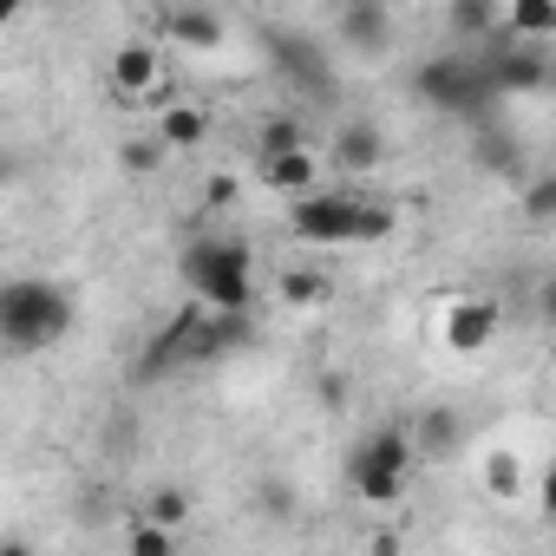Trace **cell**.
I'll return each mask as SVG.
<instances>
[{
    "label": "cell",
    "mask_w": 556,
    "mask_h": 556,
    "mask_svg": "<svg viewBox=\"0 0 556 556\" xmlns=\"http://www.w3.org/2000/svg\"><path fill=\"white\" fill-rule=\"evenodd\" d=\"M125 556H177V530H164L151 517H131L125 523Z\"/></svg>",
    "instance_id": "cell-24"
},
{
    "label": "cell",
    "mask_w": 556,
    "mask_h": 556,
    "mask_svg": "<svg viewBox=\"0 0 556 556\" xmlns=\"http://www.w3.org/2000/svg\"><path fill=\"white\" fill-rule=\"evenodd\" d=\"M413 99L432 105V112H445V118L484 125L491 105H497V86H491L484 53L471 47V53H432V60H419V66H413Z\"/></svg>",
    "instance_id": "cell-4"
},
{
    "label": "cell",
    "mask_w": 556,
    "mask_h": 556,
    "mask_svg": "<svg viewBox=\"0 0 556 556\" xmlns=\"http://www.w3.org/2000/svg\"><path fill=\"white\" fill-rule=\"evenodd\" d=\"M517 216L530 229H549L556 223V170H536V177L517 184Z\"/></svg>",
    "instance_id": "cell-17"
},
{
    "label": "cell",
    "mask_w": 556,
    "mask_h": 556,
    "mask_svg": "<svg viewBox=\"0 0 556 556\" xmlns=\"http://www.w3.org/2000/svg\"><path fill=\"white\" fill-rule=\"evenodd\" d=\"M0 556H34V543L27 536H8V543H0Z\"/></svg>",
    "instance_id": "cell-31"
},
{
    "label": "cell",
    "mask_w": 556,
    "mask_h": 556,
    "mask_svg": "<svg viewBox=\"0 0 556 556\" xmlns=\"http://www.w3.org/2000/svg\"><path fill=\"white\" fill-rule=\"evenodd\" d=\"M157 40L177 53H216L229 40V21L216 8H164L157 14Z\"/></svg>",
    "instance_id": "cell-8"
},
{
    "label": "cell",
    "mask_w": 556,
    "mask_h": 556,
    "mask_svg": "<svg viewBox=\"0 0 556 556\" xmlns=\"http://www.w3.org/2000/svg\"><path fill=\"white\" fill-rule=\"evenodd\" d=\"M184 289L210 315H249L255 302V249L242 236H197L184 242Z\"/></svg>",
    "instance_id": "cell-3"
},
{
    "label": "cell",
    "mask_w": 556,
    "mask_h": 556,
    "mask_svg": "<svg viewBox=\"0 0 556 556\" xmlns=\"http://www.w3.org/2000/svg\"><path fill=\"white\" fill-rule=\"evenodd\" d=\"M289 151H308V138H302V125L289 112H275V118L255 125V164L262 157H289Z\"/></svg>",
    "instance_id": "cell-21"
},
{
    "label": "cell",
    "mask_w": 556,
    "mask_h": 556,
    "mask_svg": "<svg viewBox=\"0 0 556 556\" xmlns=\"http://www.w3.org/2000/svg\"><path fill=\"white\" fill-rule=\"evenodd\" d=\"M393 229H400V210H393V203L361 197V229H354V242H387Z\"/></svg>",
    "instance_id": "cell-27"
},
{
    "label": "cell",
    "mask_w": 556,
    "mask_h": 556,
    "mask_svg": "<svg viewBox=\"0 0 556 556\" xmlns=\"http://www.w3.org/2000/svg\"><path fill=\"white\" fill-rule=\"evenodd\" d=\"M144 517H151V523H164V530H184V523H190V491L157 484V491H151V504H144Z\"/></svg>",
    "instance_id": "cell-25"
},
{
    "label": "cell",
    "mask_w": 556,
    "mask_h": 556,
    "mask_svg": "<svg viewBox=\"0 0 556 556\" xmlns=\"http://www.w3.org/2000/svg\"><path fill=\"white\" fill-rule=\"evenodd\" d=\"M406 432H413L419 465H432V458H452V452H458V413H452V406H426Z\"/></svg>",
    "instance_id": "cell-15"
},
{
    "label": "cell",
    "mask_w": 556,
    "mask_h": 556,
    "mask_svg": "<svg viewBox=\"0 0 556 556\" xmlns=\"http://www.w3.org/2000/svg\"><path fill=\"white\" fill-rule=\"evenodd\" d=\"M478 53H484V66H491L497 99H510V92H543V86H549V60H543L536 47H478Z\"/></svg>",
    "instance_id": "cell-10"
},
{
    "label": "cell",
    "mask_w": 556,
    "mask_h": 556,
    "mask_svg": "<svg viewBox=\"0 0 556 556\" xmlns=\"http://www.w3.org/2000/svg\"><path fill=\"white\" fill-rule=\"evenodd\" d=\"M536 321L556 334V275H549V282H536Z\"/></svg>",
    "instance_id": "cell-29"
},
{
    "label": "cell",
    "mask_w": 556,
    "mask_h": 556,
    "mask_svg": "<svg viewBox=\"0 0 556 556\" xmlns=\"http://www.w3.org/2000/svg\"><path fill=\"white\" fill-rule=\"evenodd\" d=\"M471 157L484 164V170H517V157H523V144L504 131V125H471Z\"/></svg>",
    "instance_id": "cell-16"
},
{
    "label": "cell",
    "mask_w": 556,
    "mask_h": 556,
    "mask_svg": "<svg viewBox=\"0 0 556 556\" xmlns=\"http://www.w3.org/2000/svg\"><path fill=\"white\" fill-rule=\"evenodd\" d=\"M262 190H275V197H289V203L315 197V190H321V157H315V151H289V157H262Z\"/></svg>",
    "instance_id": "cell-13"
},
{
    "label": "cell",
    "mask_w": 556,
    "mask_h": 556,
    "mask_svg": "<svg viewBox=\"0 0 556 556\" xmlns=\"http://www.w3.org/2000/svg\"><path fill=\"white\" fill-rule=\"evenodd\" d=\"M275 47H282V53H275V66H282V73H295L308 92H334V79H328V66H321V53H308L302 40H275Z\"/></svg>",
    "instance_id": "cell-22"
},
{
    "label": "cell",
    "mask_w": 556,
    "mask_h": 556,
    "mask_svg": "<svg viewBox=\"0 0 556 556\" xmlns=\"http://www.w3.org/2000/svg\"><path fill=\"white\" fill-rule=\"evenodd\" d=\"M536 517H543V523L556 530V458H549V465L536 471Z\"/></svg>",
    "instance_id": "cell-28"
},
{
    "label": "cell",
    "mask_w": 556,
    "mask_h": 556,
    "mask_svg": "<svg viewBox=\"0 0 556 556\" xmlns=\"http://www.w3.org/2000/svg\"><path fill=\"white\" fill-rule=\"evenodd\" d=\"M321 400H328V406H341V400H348V380H341V374H328V380H321Z\"/></svg>",
    "instance_id": "cell-30"
},
{
    "label": "cell",
    "mask_w": 556,
    "mask_h": 556,
    "mask_svg": "<svg viewBox=\"0 0 556 556\" xmlns=\"http://www.w3.org/2000/svg\"><path fill=\"white\" fill-rule=\"evenodd\" d=\"M249 341V315H210L197 302H184L157 334L151 348L138 354V374L144 380H164V374H184V367H216L223 354H236Z\"/></svg>",
    "instance_id": "cell-1"
},
{
    "label": "cell",
    "mask_w": 556,
    "mask_h": 556,
    "mask_svg": "<svg viewBox=\"0 0 556 556\" xmlns=\"http://www.w3.org/2000/svg\"><path fill=\"white\" fill-rule=\"evenodd\" d=\"M445 27H452V34H465L471 47H491L497 8H484V0H452V8H445Z\"/></svg>",
    "instance_id": "cell-23"
},
{
    "label": "cell",
    "mask_w": 556,
    "mask_h": 556,
    "mask_svg": "<svg viewBox=\"0 0 556 556\" xmlns=\"http://www.w3.org/2000/svg\"><path fill=\"white\" fill-rule=\"evenodd\" d=\"M478 484H484L497 504H523V458H517V452H491L484 471H478Z\"/></svg>",
    "instance_id": "cell-20"
},
{
    "label": "cell",
    "mask_w": 556,
    "mask_h": 556,
    "mask_svg": "<svg viewBox=\"0 0 556 556\" xmlns=\"http://www.w3.org/2000/svg\"><path fill=\"white\" fill-rule=\"evenodd\" d=\"M354 229H361V197H348V190H315V197L289 203V236L308 249H341V242H354Z\"/></svg>",
    "instance_id": "cell-7"
},
{
    "label": "cell",
    "mask_w": 556,
    "mask_h": 556,
    "mask_svg": "<svg viewBox=\"0 0 556 556\" xmlns=\"http://www.w3.org/2000/svg\"><path fill=\"white\" fill-rule=\"evenodd\" d=\"M275 295H282V308L308 315V308H321V302H328V275H321V268H282Z\"/></svg>",
    "instance_id": "cell-19"
},
{
    "label": "cell",
    "mask_w": 556,
    "mask_h": 556,
    "mask_svg": "<svg viewBox=\"0 0 556 556\" xmlns=\"http://www.w3.org/2000/svg\"><path fill=\"white\" fill-rule=\"evenodd\" d=\"M334 34H341L354 53H387V40H393V8H387V0H354V8L334 14Z\"/></svg>",
    "instance_id": "cell-12"
},
{
    "label": "cell",
    "mask_w": 556,
    "mask_h": 556,
    "mask_svg": "<svg viewBox=\"0 0 556 556\" xmlns=\"http://www.w3.org/2000/svg\"><path fill=\"white\" fill-rule=\"evenodd\" d=\"M497 302L491 295H465V302H452L445 308V321H439V334H445V348L452 354H484L491 341H497Z\"/></svg>",
    "instance_id": "cell-9"
},
{
    "label": "cell",
    "mask_w": 556,
    "mask_h": 556,
    "mask_svg": "<svg viewBox=\"0 0 556 556\" xmlns=\"http://www.w3.org/2000/svg\"><path fill=\"white\" fill-rule=\"evenodd\" d=\"M413 471H419V452H413L406 426H374L348 452V484H354L361 504H400L406 484H413Z\"/></svg>",
    "instance_id": "cell-5"
},
{
    "label": "cell",
    "mask_w": 556,
    "mask_h": 556,
    "mask_svg": "<svg viewBox=\"0 0 556 556\" xmlns=\"http://www.w3.org/2000/svg\"><path fill=\"white\" fill-rule=\"evenodd\" d=\"M151 131H157V144H164L170 157H190V151L210 144V105H177V99H170Z\"/></svg>",
    "instance_id": "cell-14"
},
{
    "label": "cell",
    "mask_w": 556,
    "mask_h": 556,
    "mask_svg": "<svg viewBox=\"0 0 556 556\" xmlns=\"http://www.w3.org/2000/svg\"><path fill=\"white\" fill-rule=\"evenodd\" d=\"M504 27H510V40H517V47L556 40V8H549V0H517V8L504 14Z\"/></svg>",
    "instance_id": "cell-18"
},
{
    "label": "cell",
    "mask_w": 556,
    "mask_h": 556,
    "mask_svg": "<svg viewBox=\"0 0 556 556\" xmlns=\"http://www.w3.org/2000/svg\"><path fill=\"white\" fill-rule=\"evenodd\" d=\"M380 157H387V131H380L374 118H348V125L328 138V164H334V170H354V177H361V170H374Z\"/></svg>",
    "instance_id": "cell-11"
},
{
    "label": "cell",
    "mask_w": 556,
    "mask_h": 556,
    "mask_svg": "<svg viewBox=\"0 0 556 556\" xmlns=\"http://www.w3.org/2000/svg\"><path fill=\"white\" fill-rule=\"evenodd\" d=\"M164 157H170V151L157 144V131H144V138H125V144H118V164H125L131 177H151Z\"/></svg>",
    "instance_id": "cell-26"
},
{
    "label": "cell",
    "mask_w": 556,
    "mask_h": 556,
    "mask_svg": "<svg viewBox=\"0 0 556 556\" xmlns=\"http://www.w3.org/2000/svg\"><path fill=\"white\" fill-rule=\"evenodd\" d=\"M79 321V302L66 282H53V275H14L8 289H0V341H8L14 354H47L73 334Z\"/></svg>",
    "instance_id": "cell-2"
},
{
    "label": "cell",
    "mask_w": 556,
    "mask_h": 556,
    "mask_svg": "<svg viewBox=\"0 0 556 556\" xmlns=\"http://www.w3.org/2000/svg\"><path fill=\"white\" fill-rule=\"evenodd\" d=\"M105 86L125 99V105H170V86H164V40H125L112 47L105 60Z\"/></svg>",
    "instance_id": "cell-6"
}]
</instances>
